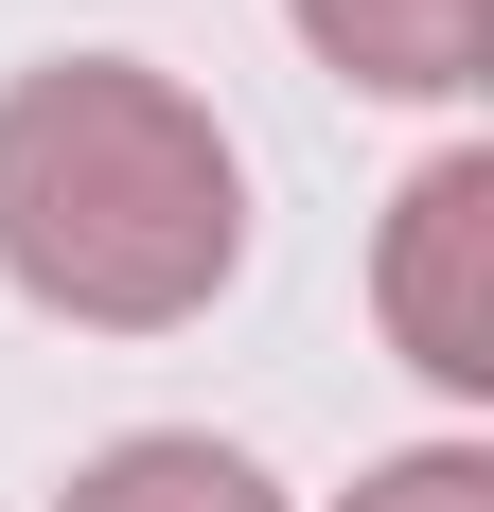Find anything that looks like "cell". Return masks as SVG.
Masks as SVG:
<instances>
[{
    "label": "cell",
    "instance_id": "cell-1",
    "mask_svg": "<svg viewBox=\"0 0 494 512\" xmlns=\"http://www.w3.org/2000/svg\"><path fill=\"white\" fill-rule=\"evenodd\" d=\"M0 283L71 336H195L247 283V142L159 53L0 71Z\"/></svg>",
    "mask_w": 494,
    "mask_h": 512
},
{
    "label": "cell",
    "instance_id": "cell-2",
    "mask_svg": "<svg viewBox=\"0 0 494 512\" xmlns=\"http://www.w3.org/2000/svg\"><path fill=\"white\" fill-rule=\"evenodd\" d=\"M371 318L389 354L442 389V407H494V142H442L371 230Z\"/></svg>",
    "mask_w": 494,
    "mask_h": 512
},
{
    "label": "cell",
    "instance_id": "cell-3",
    "mask_svg": "<svg viewBox=\"0 0 494 512\" xmlns=\"http://www.w3.org/2000/svg\"><path fill=\"white\" fill-rule=\"evenodd\" d=\"M283 36L371 106H477L494 89V0H283Z\"/></svg>",
    "mask_w": 494,
    "mask_h": 512
},
{
    "label": "cell",
    "instance_id": "cell-4",
    "mask_svg": "<svg viewBox=\"0 0 494 512\" xmlns=\"http://www.w3.org/2000/svg\"><path fill=\"white\" fill-rule=\"evenodd\" d=\"M53 512H300V495L247 442H212V424H124V442H89L53 477Z\"/></svg>",
    "mask_w": 494,
    "mask_h": 512
},
{
    "label": "cell",
    "instance_id": "cell-5",
    "mask_svg": "<svg viewBox=\"0 0 494 512\" xmlns=\"http://www.w3.org/2000/svg\"><path fill=\"white\" fill-rule=\"evenodd\" d=\"M336 512H494V442H389V460H353V495Z\"/></svg>",
    "mask_w": 494,
    "mask_h": 512
}]
</instances>
